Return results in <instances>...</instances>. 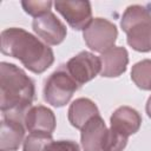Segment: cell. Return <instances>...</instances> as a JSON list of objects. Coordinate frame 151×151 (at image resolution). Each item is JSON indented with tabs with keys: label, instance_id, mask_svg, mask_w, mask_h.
<instances>
[{
	"label": "cell",
	"instance_id": "1",
	"mask_svg": "<svg viewBox=\"0 0 151 151\" xmlns=\"http://www.w3.org/2000/svg\"><path fill=\"white\" fill-rule=\"evenodd\" d=\"M34 81L14 64H0V109L2 117L24 120L34 100Z\"/></svg>",
	"mask_w": 151,
	"mask_h": 151
},
{
	"label": "cell",
	"instance_id": "2",
	"mask_svg": "<svg viewBox=\"0 0 151 151\" xmlns=\"http://www.w3.org/2000/svg\"><path fill=\"white\" fill-rule=\"evenodd\" d=\"M1 52L18 59L33 73L45 72L54 61L52 48L20 27H9L1 32Z\"/></svg>",
	"mask_w": 151,
	"mask_h": 151
},
{
	"label": "cell",
	"instance_id": "3",
	"mask_svg": "<svg viewBox=\"0 0 151 151\" xmlns=\"http://www.w3.org/2000/svg\"><path fill=\"white\" fill-rule=\"evenodd\" d=\"M127 44L138 52L151 51V9L142 5L129 6L120 20Z\"/></svg>",
	"mask_w": 151,
	"mask_h": 151
},
{
	"label": "cell",
	"instance_id": "4",
	"mask_svg": "<svg viewBox=\"0 0 151 151\" xmlns=\"http://www.w3.org/2000/svg\"><path fill=\"white\" fill-rule=\"evenodd\" d=\"M78 87L79 85L68 74L64 65L46 79L44 85V99L54 107L65 106Z\"/></svg>",
	"mask_w": 151,
	"mask_h": 151
},
{
	"label": "cell",
	"instance_id": "5",
	"mask_svg": "<svg viewBox=\"0 0 151 151\" xmlns=\"http://www.w3.org/2000/svg\"><path fill=\"white\" fill-rule=\"evenodd\" d=\"M118 37V29L113 22L104 18H94L83 31V38L92 51L104 53L112 48Z\"/></svg>",
	"mask_w": 151,
	"mask_h": 151
},
{
	"label": "cell",
	"instance_id": "6",
	"mask_svg": "<svg viewBox=\"0 0 151 151\" xmlns=\"http://www.w3.org/2000/svg\"><path fill=\"white\" fill-rule=\"evenodd\" d=\"M68 74L74 81L81 86L85 83L92 80L101 70L99 57L91 52L81 51L77 55L72 57L65 65Z\"/></svg>",
	"mask_w": 151,
	"mask_h": 151
},
{
	"label": "cell",
	"instance_id": "7",
	"mask_svg": "<svg viewBox=\"0 0 151 151\" xmlns=\"http://www.w3.org/2000/svg\"><path fill=\"white\" fill-rule=\"evenodd\" d=\"M32 28L46 45H59L64 41L67 34L66 26L52 12L34 18Z\"/></svg>",
	"mask_w": 151,
	"mask_h": 151
},
{
	"label": "cell",
	"instance_id": "8",
	"mask_svg": "<svg viewBox=\"0 0 151 151\" xmlns=\"http://www.w3.org/2000/svg\"><path fill=\"white\" fill-rule=\"evenodd\" d=\"M54 6L73 29H85L92 21V8L88 1H55Z\"/></svg>",
	"mask_w": 151,
	"mask_h": 151
},
{
	"label": "cell",
	"instance_id": "9",
	"mask_svg": "<svg viewBox=\"0 0 151 151\" xmlns=\"http://www.w3.org/2000/svg\"><path fill=\"white\" fill-rule=\"evenodd\" d=\"M24 124L31 133L52 136L55 129V116L53 111L46 106H32L25 114Z\"/></svg>",
	"mask_w": 151,
	"mask_h": 151
},
{
	"label": "cell",
	"instance_id": "10",
	"mask_svg": "<svg viewBox=\"0 0 151 151\" xmlns=\"http://www.w3.org/2000/svg\"><path fill=\"white\" fill-rule=\"evenodd\" d=\"M24 120L2 117L0 129V151H17L25 137Z\"/></svg>",
	"mask_w": 151,
	"mask_h": 151
},
{
	"label": "cell",
	"instance_id": "11",
	"mask_svg": "<svg viewBox=\"0 0 151 151\" xmlns=\"http://www.w3.org/2000/svg\"><path fill=\"white\" fill-rule=\"evenodd\" d=\"M99 59L101 64V77L113 78L119 77L126 71L129 64V53L125 47L113 46L112 48L101 53Z\"/></svg>",
	"mask_w": 151,
	"mask_h": 151
},
{
	"label": "cell",
	"instance_id": "12",
	"mask_svg": "<svg viewBox=\"0 0 151 151\" xmlns=\"http://www.w3.org/2000/svg\"><path fill=\"white\" fill-rule=\"evenodd\" d=\"M107 127L99 116L91 118L81 129V146L84 151H101L106 137Z\"/></svg>",
	"mask_w": 151,
	"mask_h": 151
},
{
	"label": "cell",
	"instance_id": "13",
	"mask_svg": "<svg viewBox=\"0 0 151 151\" xmlns=\"http://www.w3.org/2000/svg\"><path fill=\"white\" fill-rule=\"evenodd\" d=\"M110 123L111 129L129 138V136L136 133L139 130L142 117L137 110L130 106H120L112 113Z\"/></svg>",
	"mask_w": 151,
	"mask_h": 151
},
{
	"label": "cell",
	"instance_id": "14",
	"mask_svg": "<svg viewBox=\"0 0 151 151\" xmlns=\"http://www.w3.org/2000/svg\"><path fill=\"white\" fill-rule=\"evenodd\" d=\"M68 122L76 129L81 130L93 117L99 116L97 105L88 98H78L68 107Z\"/></svg>",
	"mask_w": 151,
	"mask_h": 151
},
{
	"label": "cell",
	"instance_id": "15",
	"mask_svg": "<svg viewBox=\"0 0 151 151\" xmlns=\"http://www.w3.org/2000/svg\"><path fill=\"white\" fill-rule=\"evenodd\" d=\"M132 81L144 91H151V60L144 59L136 63L131 70Z\"/></svg>",
	"mask_w": 151,
	"mask_h": 151
},
{
	"label": "cell",
	"instance_id": "16",
	"mask_svg": "<svg viewBox=\"0 0 151 151\" xmlns=\"http://www.w3.org/2000/svg\"><path fill=\"white\" fill-rule=\"evenodd\" d=\"M127 144V137L113 129H107L101 151H123Z\"/></svg>",
	"mask_w": 151,
	"mask_h": 151
},
{
	"label": "cell",
	"instance_id": "17",
	"mask_svg": "<svg viewBox=\"0 0 151 151\" xmlns=\"http://www.w3.org/2000/svg\"><path fill=\"white\" fill-rule=\"evenodd\" d=\"M52 139L48 134L31 133L24 140V151H45L47 143Z\"/></svg>",
	"mask_w": 151,
	"mask_h": 151
},
{
	"label": "cell",
	"instance_id": "18",
	"mask_svg": "<svg viewBox=\"0 0 151 151\" xmlns=\"http://www.w3.org/2000/svg\"><path fill=\"white\" fill-rule=\"evenodd\" d=\"M52 1H21V6L25 9V12L34 18H38L40 15H44L48 12H51Z\"/></svg>",
	"mask_w": 151,
	"mask_h": 151
},
{
	"label": "cell",
	"instance_id": "19",
	"mask_svg": "<svg viewBox=\"0 0 151 151\" xmlns=\"http://www.w3.org/2000/svg\"><path fill=\"white\" fill-rule=\"evenodd\" d=\"M45 151H80L79 145L73 140H53L51 139Z\"/></svg>",
	"mask_w": 151,
	"mask_h": 151
},
{
	"label": "cell",
	"instance_id": "20",
	"mask_svg": "<svg viewBox=\"0 0 151 151\" xmlns=\"http://www.w3.org/2000/svg\"><path fill=\"white\" fill-rule=\"evenodd\" d=\"M145 110H146V113L147 116L151 118V96L149 97L147 101H146V106H145Z\"/></svg>",
	"mask_w": 151,
	"mask_h": 151
}]
</instances>
